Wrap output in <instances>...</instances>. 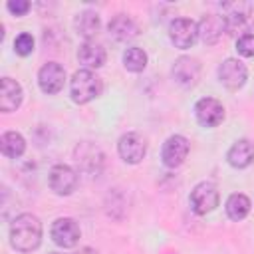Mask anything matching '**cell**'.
<instances>
[{"mask_svg":"<svg viewBox=\"0 0 254 254\" xmlns=\"http://www.w3.org/2000/svg\"><path fill=\"white\" fill-rule=\"evenodd\" d=\"M69 93L75 103H87L101 93V79L91 69H77L71 75Z\"/></svg>","mask_w":254,"mask_h":254,"instance_id":"7a4b0ae2","label":"cell"},{"mask_svg":"<svg viewBox=\"0 0 254 254\" xmlns=\"http://www.w3.org/2000/svg\"><path fill=\"white\" fill-rule=\"evenodd\" d=\"M123 65L129 71H143L147 65V54L141 48H127L123 54Z\"/></svg>","mask_w":254,"mask_h":254,"instance_id":"603a6c76","label":"cell"},{"mask_svg":"<svg viewBox=\"0 0 254 254\" xmlns=\"http://www.w3.org/2000/svg\"><path fill=\"white\" fill-rule=\"evenodd\" d=\"M42 242V222L30 212L18 214L10 224V244L18 252H32Z\"/></svg>","mask_w":254,"mask_h":254,"instance_id":"6da1fadb","label":"cell"},{"mask_svg":"<svg viewBox=\"0 0 254 254\" xmlns=\"http://www.w3.org/2000/svg\"><path fill=\"white\" fill-rule=\"evenodd\" d=\"M226 159L232 167L244 169L254 161V143L248 139H238L226 153Z\"/></svg>","mask_w":254,"mask_h":254,"instance_id":"2e32d148","label":"cell"},{"mask_svg":"<svg viewBox=\"0 0 254 254\" xmlns=\"http://www.w3.org/2000/svg\"><path fill=\"white\" fill-rule=\"evenodd\" d=\"M250 212V198L242 192H234L226 200V214L232 220H242Z\"/></svg>","mask_w":254,"mask_h":254,"instance_id":"7402d4cb","label":"cell"},{"mask_svg":"<svg viewBox=\"0 0 254 254\" xmlns=\"http://www.w3.org/2000/svg\"><path fill=\"white\" fill-rule=\"evenodd\" d=\"M117 151H119V157L129 163V165H137L143 161L145 153H147V145L143 141L141 135L137 133H125L121 135L119 143H117Z\"/></svg>","mask_w":254,"mask_h":254,"instance_id":"9c48e42d","label":"cell"},{"mask_svg":"<svg viewBox=\"0 0 254 254\" xmlns=\"http://www.w3.org/2000/svg\"><path fill=\"white\" fill-rule=\"evenodd\" d=\"M194 115H196V121L200 125H204V127H216L224 119V107L214 97H202L194 105Z\"/></svg>","mask_w":254,"mask_h":254,"instance_id":"30bf717a","label":"cell"},{"mask_svg":"<svg viewBox=\"0 0 254 254\" xmlns=\"http://www.w3.org/2000/svg\"><path fill=\"white\" fill-rule=\"evenodd\" d=\"M14 50L18 56H28L34 52V38L28 32H22L20 36H16L14 40Z\"/></svg>","mask_w":254,"mask_h":254,"instance_id":"cb8c5ba5","label":"cell"},{"mask_svg":"<svg viewBox=\"0 0 254 254\" xmlns=\"http://www.w3.org/2000/svg\"><path fill=\"white\" fill-rule=\"evenodd\" d=\"M107 30H109V36L115 38L117 42H129L139 34L137 24L125 14H117L115 18H111V22L107 24Z\"/></svg>","mask_w":254,"mask_h":254,"instance_id":"5bb4252c","label":"cell"},{"mask_svg":"<svg viewBox=\"0 0 254 254\" xmlns=\"http://www.w3.org/2000/svg\"><path fill=\"white\" fill-rule=\"evenodd\" d=\"M77 254H97V252H95V250H91V248H81Z\"/></svg>","mask_w":254,"mask_h":254,"instance_id":"4316f807","label":"cell"},{"mask_svg":"<svg viewBox=\"0 0 254 254\" xmlns=\"http://www.w3.org/2000/svg\"><path fill=\"white\" fill-rule=\"evenodd\" d=\"M169 38L175 44V48L187 50L190 48L198 38V26L189 18H175L169 26Z\"/></svg>","mask_w":254,"mask_h":254,"instance_id":"5b68a950","label":"cell"},{"mask_svg":"<svg viewBox=\"0 0 254 254\" xmlns=\"http://www.w3.org/2000/svg\"><path fill=\"white\" fill-rule=\"evenodd\" d=\"M50 254H60V252H50Z\"/></svg>","mask_w":254,"mask_h":254,"instance_id":"83f0119b","label":"cell"},{"mask_svg":"<svg viewBox=\"0 0 254 254\" xmlns=\"http://www.w3.org/2000/svg\"><path fill=\"white\" fill-rule=\"evenodd\" d=\"M189 141L183 135H171L161 149V159L165 163V167L169 169H177L185 163L187 155H189Z\"/></svg>","mask_w":254,"mask_h":254,"instance_id":"52a82bcc","label":"cell"},{"mask_svg":"<svg viewBox=\"0 0 254 254\" xmlns=\"http://www.w3.org/2000/svg\"><path fill=\"white\" fill-rule=\"evenodd\" d=\"M38 83L44 93H58L65 83V69L58 62H48L38 71Z\"/></svg>","mask_w":254,"mask_h":254,"instance_id":"ba28073f","label":"cell"},{"mask_svg":"<svg viewBox=\"0 0 254 254\" xmlns=\"http://www.w3.org/2000/svg\"><path fill=\"white\" fill-rule=\"evenodd\" d=\"M218 189L214 183L202 181L190 190V208L196 214H208L218 206Z\"/></svg>","mask_w":254,"mask_h":254,"instance_id":"3957f363","label":"cell"},{"mask_svg":"<svg viewBox=\"0 0 254 254\" xmlns=\"http://www.w3.org/2000/svg\"><path fill=\"white\" fill-rule=\"evenodd\" d=\"M48 183H50V189L56 194L65 196V194H71L75 190V187H77V173L69 165H56L50 171Z\"/></svg>","mask_w":254,"mask_h":254,"instance_id":"8992f818","label":"cell"},{"mask_svg":"<svg viewBox=\"0 0 254 254\" xmlns=\"http://www.w3.org/2000/svg\"><path fill=\"white\" fill-rule=\"evenodd\" d=\"M22 97H24L22 85L18 81H14L12 77H2V81H0V109L4 113L16 111L22 103Z\"/></svg>","mask_w":254,"mask_h":254,"instance_id":"4fadbf2b","label":"cell"},{"mask_svg":"<svg viewBox=\"0 0 254 254\" xmlns=\"http://www.w3.org/2000/svg\"><path fill=\"white\" fill-rule=\"evenodd\" d=\"M236 50L244 58H254V34H244L236 42Z\"/></svg>","mask_w":254,"mask_h":254,"instance_id":"d4e9b609","label":"cell"},{"mask_svg":"<svg viewBox=\"0 0 254 254\" xmlns=\"http://www.w3.org/2000/svg\"><path fill=\"white\" fill-rule=\"evenodd\" d=\"M73 28H75V32H77L81 38H85V40L89 42L93 36H97L99 28H101V20H99L97 12H93V10H83V12H79V14L75 16Z\"/></svg>","mask_w":254,"mask_h":254,"instance_id":"ac0fdd59","label":"cell"},{"mask_svg":"<svg viewBox=\"0 0 254 254\" xmlns=\"http://www.w3.org/2000/svg\"><path fill=\"white\" fill-rule=\"evenodd\" d=\"M0 149H2V153L6 157L18 159L24 153V149H26V141H24V137L18 131H6L0 137Z\"/></svg>","mask_w":254,"mask_h":254,"instance_id":"44dd1931","label":"cell"},{"mask_svg":"<svg viewBox=\"0 0 254 254\" xmlns=\"http://www.w3.org/2000/svg\"><path fill=\"white\" fill-rule=\"evenodd\" d=\"M77 60L79 64H83L87 69L91 67H101L105 64V50L103 46L95 44V42H85L79 46L77 50Z\"/></svg>","mask_w":254,"mask_h":254,"instance_id":"d6986e66","label":"cell"},{"mask_svg":"<svg viewBox=\"0 0 254 254\" xmlns=\"http://www.w3.org/2000/svg\"><path fill=\"white\" fill-rule=\"evenodd\" d=\"M224 8H226V14L222 16L224 18V28H226L228 34H234L238 28L244 26L250 6L248 4H226Z\"/></svg>","mask_w":254,"mask_h":254,"instance_id":"ffe728a7","label":"cell"},{"mask_svg":"<svg viewBox=\"0 0 254 254\" xmlns=\"http://www.w3.org/2000/svg\"><path fill=\"white\" fill-rule=\"evenodd\" d=\"M75 161H77V165H79L83 171L93 173V171H99V167H101V163H103V155H101V151H99L95 145H91V143H81V145L75 149Z\"/></svg>","mask_w":254,"mask_h":254,"instance_id":"e0dca14e","label":"cell"},{"mask_svg":"<svg viewBox=\"0 0 254 254\" xmlns=\"http://www.w3.org/2000/svg\"><path fill=\"white\" fill-rule=\"evenodd\" d=\"M198 38L204 42V44H216L222 36V32L226 30L224 28V18L218 16V14H208L204 16L198 24Z\"/></svg>","mask_w":254,"mask_h":254,"instance_id":"9a60e30c","label":"cell"},{"mask_svg":"<svg viewBox=\"0 0 254 254\" xmlns=\"http://www.w3.org/2000/svg\"><path fill=\"white\" fill-rule=\"evenodd\" d=\"M198 75H200V65L194 58L183 56L173 65V79L183 87H192L198 81Z\"/></svg>","mask_w":254,"mask_h":254,"instance_id":"7c38bea8","label":"cell"},{"mask_svg":"<svg viewBox=\"0 0 254 254\" xmlns=\"http://www.w3.org/2000/svg\"><path fill=\"white\" fill-rule=\"evenodd\" d=\"M79 226L73 218H58L52 224V240L62 248H73L79 240Z\"/></svg>","mask_w":254,"mask_h":254,"instance_id":"8fae6325","label":"cell"},{"mask_svg":"<svg viewBox=\"0 0 254 254\" xmlns=\"http://www.w3.org/2000/svg\"><path fill=\"white\" fill-rule=\"evenodd\" d=\"M246 77H248V71H246V65L240 60L228 58L218 65V79L230 91L240 89L246 83Z\"/></svg>","mask_w":254,"mask_h":254,"instance_id":"277c9868","label":"cell"},{"mask_svg":"<svg viewBox=\"0 0 254 254\" xmlns=\"http://www.w3.org/2000/svg\"><path fill=\"white\" fill-rule=\"evenodd\" d=\"M8 12H12L14 16H24L28 10H30V2L28 0H10L6 4Z\"/></svg>","mask_w":254,"mask_h":254,"instance_id":"484cf974","label":"cell"}]
</instances>
